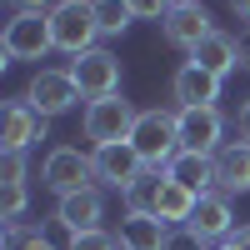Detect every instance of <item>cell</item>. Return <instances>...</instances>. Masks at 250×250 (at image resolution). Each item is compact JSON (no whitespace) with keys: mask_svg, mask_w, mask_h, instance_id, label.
<instances>
[{"mask_svg":"<svg viewBox=\"0 0 250 250\" xmlns=\"http://www.w3.org/2000/svg\"><path fill=\"white\" fill-rule=\"evenodd\" d=\"M130 145H135V155L145 160V170H165V165L180 155V120H175V110H160V105L140 110Z\"/></svg>","mask_w":250,"mask_h":250,"instance_id":"cell-1","label":"cell"},{"mask_svg":"<svg viewBox=\"0 0 250 250\" xmlns=\"http://www.w3.org/2000/svg\"><path fill=\"white\" fill-rule=\"evenodd\" d=\"M50 35H55V50H65V55L95 50V40H100L95 0H60L50 10Z\"/></svg>","mask_w":250,"mask_h":250,"instance_id":"cell-2","label":"cell"},{"mask_svg":"<svg viewBox=\"0 0 250 250\" xmlns=\"http://www.w3.org/2000/svg\"><path fill=\"white\" fill-rule=\"evenodd\" d=\"M135 120H140V110H135L125 95L85 100V115H80L90 145H120V140H130V135H135Z\"/></svg>","mask_w":250,"mask_h":250,"instance_id":"cell-3","label":"cell"},{"mask_svg":"<svg viewBox=\"0 0 250 250\" xmlns=\"http://www.w3.org/2000/svg\"><path fill=\"white\" fill-rule=\"evenodd\" d=\"M40 185L55 190V200L75 195V190H90L95 185V160L80 150V145H55L45 155V165H40Z\"/></svg>","mask_w":250,"mask_h":250,"instance_id":"cell-4","label":"cell"},{"mask_svg":"<svg viewBox=\"0 0 250 250\" xmlns=\"http://www.w3.org/2000/svg\"><path fill=\"white\" fill-rule=\"evenodd\" d=\"M55 50V35H50V15H15L5 35H0V55L5 60H45Z\"/></svg>","mask_w":250,"mask_h":250,"instance_id":"cell-5","label":"cell"},{"mask_svg":"<svg viewBox=\"0 0 250 250\" xmlns=\"http://www.w3.org/2000/svg\"><path fill=\"white\" fill-rule=\"evenodd\" d=\"M65 70L75 75V85H80V95H85V100L120 95V55L100 50V45H95V50H85V55H75Z\"/></svg>","mask_w":250,"mask_h":250,"instance_id":"cell-6","label":"cell"},{"mask_svg":"<svg viewBox=\"0 0 250 250\" xmlns=\"http://www.w3.org/2000/svg\"><path fill=\"white\" fill-rule=\"evenodd\" d=\"M45 115H40L25 95L5 100V115H0V145H5V155H25L35 140H45Z\"/></svg>","mask_w":250,"mask_h":250,"instance_id":"cell-7","label":"cell"},{"mask_svg":"<svg viewBox=\"0 0 250 250\" xmlns=\"http://www.w3.org/2000/svg\"><path fill=\"white\" fill-rule=\"evenodd\" d=\"M25 100L50 120V115L75 110V100H85V95H80V85H75V75H70V70H35V75H30V85H25Z\"/></svg>","mask_w":250,"mask_h":250,"instance_id":"cell-8","label":"cell"},{"mask_svg":"<svg viewBox=\"0 0 250 250\" xmlns=\"http://www.w3.org/2000/svg\"><path fill=\"white\" fill-rule=\"evenodd\" d=\"M90 160H95V180H100V185H110V190H120V195L145 175V160L135 155V145H130V140H120V145H95Z\"/></svg>","mask_w":250,"mask_h":250,"instance_id":"cell-9","label":"cell"},{"mask_svg":"<svg viewBox=\"0 0 250 250\" xmlns=\"http://www.w3.org/2000/svg\"><path fill=\"white\" fill-rule=\"evenodd\" d=\"M180 120V150H200V155H215L220 150V135H225V115L215 105H190V110H175Z\"/></svg>","mask_w":250,"mask_h":250,"instance_id":"cell-10","label":"cell"},{"mask_svg":"<svg viewBox=\"0 0 250 250\" xmlns=\"http://www.w3.org/2000/svg\"><path fill=\"white\" fill-rule=\"evenodd\" d=\"M55 220L65 225L70 235H90V230H100V220H105V195H100V185L75 190V195H60V200H55Z\"/></svg>","mask_w":250,"mask_h":250,"instance_id":"cell-11","label":"cell"},{"mask_svg":"<svg viewBox=\"0 0 250 250\" xmlns=\"http://www.w3.org/2000/svg\"><path fill=\"white\" fill-rule=\"evenodd\" d=\"M190 230H195V235H205L210 245L230 240V235H235V210H230V195H220V190L200 195V200H195V215H190Z\"/></svg>","mask_w":250,"mask_h":250,"instance_id":"cell-12","label":"cell"},{"mask_svg":"<svg viewBox=\"0 0 250 250\" xmlns=\"http://www.w3.org/2000/svg\"><path fill=\"white\" fill-rule=\"evenodd\" d=\"M210 15H205L200 5H175L170 15L160 20V35H165V45H175V50H195L205 35H210Z\"/></svg>","mask_w":250,"mask_h":250,"instance_id":"cell-13","label":"cell"},{"mask_svg":"<svg viewBox=\"0 0 250 250\" xmlns=\"http://www.w3.org/2000/svg\"><path fill=\"white\" fill-rule=\"evenodd\" d=\"M215 190L220 195H250V145L230 140L215 150Z\"/></svg>","mask_w":250,"mask_h":250,"instance_id":"cell-14","label":"cell"},{"mask_svg":"<svg viewBox=\"0 0 250 250\" xmlns=\"http://www.w3.org/2000/svg\"><path fill=\"white\" fill-rule=\"evenodd\" d=\"M175 100H180V110H190V105H215L220 100V75L210 70H200L195 60H185V65L175 70Z\"/></svg>","mask_w":250,"mask_h":250,"instance_id":"cell-15","label":"cell"},{"mask_svg":"<svg viewBox=\"0 0 250 250\" xmlns=\"http://www.w3.org/2000/svg\"><path fill=\"white\" fill-rule=\"evenodd\" d=\"M165 175L175 185H185L190 195H210L215 190V155H200V150H180L170 165H165Z\"/></svg>","mask_w":250,"mask_h":250,"instance_id":"cell-16","label":"cell"},{"mask_svg":"<svg viewBox=\"0 0 250 250\" xmlns=\"http://www.w3.org/2000/svg\"><path fill=\"white\" fill-rule=\"evenodd\" d=\"M190 60H195L200 70H210V75L225 80L230 70H240V40H235V35H225V30H210V35H205L200 45L190 50Z\"/></svg>","mask_w":250,"mask_h":250,"instance_id":"cell-17","label":"cell"},{"mask_svg":"<svg viewBox=\"0 0 250 250\" xmlns=\"http://www.w3.org/2000/svg\"><path fill=\"white\" fill-rule=\"evenodd\" d=\"M165 235H170V225L160 215H125L120 220V250H165Z\"/></svg>","mask_w":250,"mask_h":250,"instance_id":"cell-18","label":"cell"},{"mask_svg":"<svg viewBox=\"0 0 250 250\" xmlns=\"http://www.w3.org/2000/svg\"><path fill=\"white\" fill-rule=\"evenodd\" d=\"M195 200H200V195H190L185 185H175L170 175H165V185H160V200H155V215H160L165 225H170V230H175V225H190V215H195Z\"/></svg>","mask_w":250,"mask_h":250,"instance_id":"cell-19","label":"cell"},{"mask_svg":"<svg viewBox=\"0 0 250 250\" xmlns=\"http://www.w3.org/2000/svg\"><path fill=\"white\" fill-rule=\"evenodd\" d=\"M160 185H165V170H145L130 190H125V215H155V200H160Z\"/></svg>","mask_w":250,"mask_h":250,"instance_id":"cell-20","label":"cell"},{"mask_svg":"<svg viewBox=\"0 0 250 250\" xmlns=\"http://www.w3.org/2000/svg\"><path fill=\"white\" fill-rule=\"evenodd\" d=\"M0 250H55V245H50V235L40 230V225L15 220V225H5V230H0Z\"/></svg>","mask_w":250,"mask_h":250,"instance_id":"cell-21","label":"cell"},{"mask_svg":"<svg viewBox=\"0 0 250 250\" xmlns=\"http://www.w3.org/2000/svg\"><path fill=\"white\" fill-rule=\"evenodd\" d=\"M95 20H100V35H125L135 10L125 5V0H95Z\"/></svg>","mask_w":250,"mask_h":250,"instance_id":"cell-22","label":"cell"},{"mask_svg":"<svg viewBox=\"0 0 250 250\" xmlns=\"http://www.w3.org/2000/svg\"><path fill=\"white\" fill-rule=\"evenodd\" d=\"M0 190H5V200H0V220L15 225L20 215H25V205H30V190H25V185H0Z\"/></svg>","mask_w":250,"mask_h":250,"instance_id":"cell-23","label":"cell"},{"mask_svg":"<svg viewBox=\"0 0 250 250\" xmlns=\"http://www.w3.org/2000/svg\"><path fill=\"white\" fill-rule=\"evenodd\" d=\"M165 250H215V245L205 240V235H195L190 225H175V230L165 235Z\"/></svg>","mask_w":250,"mask_h":250,"instance_id":"cell-24","label":"cell"},{"mask_svg":"<svg viewBox=\"0 0 250 250\" xmlns=\"http://www.w3.org/2000/svg\"><path fill=\"white\" fill-rule=\"evenodd\" d=\"M65 250H120V240L110 230H90V235H70Z\"/></svg>","mask_w":250,"mask_h":250,"instance_id":"cell-25","label":"cell"},{"mask_svg":"<svg viewBox=\"0 0 250 250\" xmlns=\"http://www.w3.org/2000/svg\"><path fill=\"white\" fill-rule=\"evenodd\" d=\"M135 10V20H165L170 15V0H125Z\"/></svg>","mask_w":250,"mask_h":250,"instance_id":"cell-26","label":"cell"},{"mask_svg":"<svg viewBox=\"0 0 250 250\" xmlns=\"http://www.w3.org/2000/svg\"><path fill=\"white\" fill-rule=\"evenodd\" d=\"M0 185H25V155H0Z\"/></svg>","mask_w":250,"mask_h":250,"instance_id":"cell-27","label":"cell"},{"mask_svg":"<svg viewBox=\"0 0 250 250\" xmlns=\"http://www.w3.org/2000/svg\"><path fill=\"white\" fill-rule=\"evenodd\" d=\"M55 5H60V0H10L15 15H50Z\"/></svg>","mask_w":250,"mask_h":250,"instance_id":"cell-28","label":"cell"},{"mask_svg":"<svg viewBox=\"0 0 250 250\" xmlns=\"http://www.w3.org/2000/svg\"><path fill=\"white\" fill-rule=\"evenodd\" d=\"M235 130H240V140L250 145V100H245V105H240V115H235Z\"/></svg>","mask_w":250,"mask_h":250,"instance_id":"cell-29","label":"cell"},{"mask_svg":"<svg viewBox=\"0 0 250 250\" xmlns=\"http://www.w3.org/2000/svg\"><path fill=\"white\" fill-rule=\"evenodd\" d=\"M235 250H250V225H235V235H230Z\"/></svg>","mask_w":250,"mask_h":250,"instance_id":"cell-30","label":"cell"},{"mask_svg":"<svg viewBox=\"0 0 250 250\" xmlns=\"http://www.w3.org/2000/svg\"><path fill=\"white\" fill-rule=\"evenodd\" d=\"M240 70H250V35L240 40Z\"/></svg>","mask_w":250,"mask_h":250,"instance_id":"cell-31","label":"cell"},{"mask_svg":"<svg viewBox=\"0 0 250 250\" xmlns=\"http://www.w3.org/2000/svg\"><path fill=\"white\" fill-rule=\"evenodd\" d=\"M230 10H235L240 20H250V0H230Z\"/></svg>","mask_w":250,"mask_h":250,"instance_id":"cell-32","label":"cell"},{"mask_svg":"<svg viewBox=\"0 0 250 250\" xmlns=\"http://www.w3.org/2000/svg\"><path fill=\"white\" fill-rule=\"evenodd\" d=\"M175 5H195V0H170V10H175Z\"/></svg>","mask_w":250,"mask_h":250,"instance_id":"cell-33","label":"cell"},{"mask_svg":"<svg viewBox=\"0 0 250 250\" xmlns=\"http://www.w3.org/2000/svg\"><path fill=\"white\" fill-rule=\"evenodd\" d=\"M215 250H235V245H230V240H220V245H215Z\"/></svg>","mask_w":250,"mask_h":250,"instance_id":"cell-34","label":"cell"}]
</instances>
